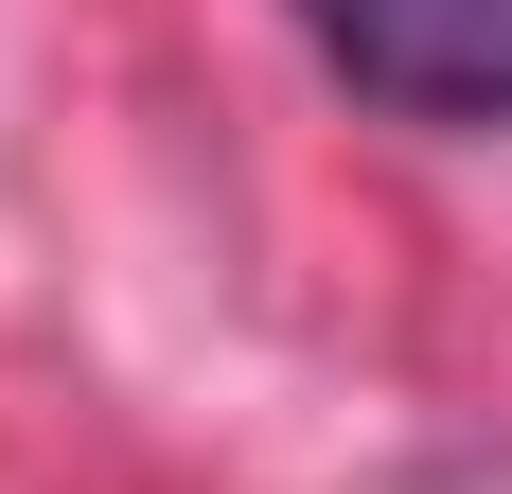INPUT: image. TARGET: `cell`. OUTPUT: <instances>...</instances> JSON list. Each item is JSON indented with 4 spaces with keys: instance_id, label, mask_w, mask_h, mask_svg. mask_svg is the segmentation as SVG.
Instances as JSON below:
<instances>
[{
    "instance_id": "obj_1",
    "label": "cell",
    "mask_w": 512,
    "mask_h": 494,
    "mask_svg": "<svg viewBox=\"0 0 512 494\" xmlns=\"http://www.w3.org/2000/svg\"><path fill=\"white\" fill-rule=\"evenodd\" d=\"M318 36V71L354 106H389V124H460V142H495L512 124V0H283Z\"/></svg>"
}]
</instances>
